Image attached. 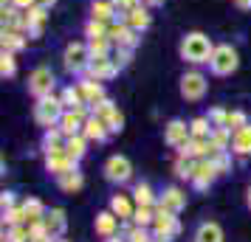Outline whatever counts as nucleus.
Returning a JSON list of instances; mask_svg holds the SVG:
<instances>
[{"mask_svg": "<svg viewBox=\"0 0 251 242\" xmlns=\"http://www.w3.org/2000/svg\"><path fill=\"white\" fill-rule=\"evenodd\" d=\"M178 51H181L183 62H189V65H203V62H209L212 54H215V43H212L203 31H189V34L181 40Z\"/></svg>", "mask_w": 251, "mask_h": 242, "instance_id": "nucleus-1", "label": "nucleus"}, {"mask_svg": "<svg viewBox=\"0 0 251 242\" xmlns=\"http://www.w3.org/2000/svg\"><path fill=\"white\" fill-rule=\"evenodd\" d=\"M65 113V104L59 102V96H46V99H37L34 104V121L40 127H59V118Z\"/></svg>", "mask_w": 251, "mask_h": 242, "instance_id": "nucleus-2", "label": "nucleus"}, {"mask_svg": "<svg viewBox=\"0 0 251 242\" xmlns=\"http://www.w3.org/2000/svg\"><path fill=\"white\" fill-rule=\"evenodd\" d=\"M240 65V54L234 45H228V43H223V45H215V54H212V59H209V70L215 73V76H228V73H234Z\"/></svg>", "mask_w": 251, "mask_h": 242, "instance_id": "nucleus-3", "label": "nucleus"}, {"mask_svg": "<svg viewBox=\"0 0 251 242\" xmlns=\"http://www.w3.org/2000/svg\"><path fill=\"white\" fill-rule=\"evenodd\" d=\"M88 62H91V48L88 43H68L65 51H62V65L68 73L74 76H82L88 70Z\"/></svg>", "mask_w": 251, "mask_h": 242, "instance_id": "nucleus-4", "label": "nucleus"}, {"mask_svg": "<svg viewBox=\"0 0 251 242\" xmlns=\"http://www.w3.org/2000/svg\"><path fill=\"white\" fill-rule=\"evenodd\" d=\"M54 88H57V76H54V70H51V68L37 65V68L28 73V93H31L34 99L54 96Z\"/></svg>", "mask_w": 251, "mask_h": 242, "instance_id": "nucleus-5", "label": "nucleus"}, {"mask_svg": "<svg viewBox=\"0 0 251 242\" xmlns=\"http://www.w3.org/2000/svg\"><path fill=\"white\" fill-rule=\"evenodd\" d=\"M152 234L161 237V240H175L181 234V222H178V214L175 211H167V208L155 206V220H152Z\"/></svg>", "mask_w": 251, "mask_h": 242, "instance_id": "nucleus-6", "label": "nucleus"}, {"mask_svg": "<svg viewBox=\"0 0 251 242\" xmlns=\"http://www.w3.org/2000/svg\"><path fill=\"white\" fill-rule=\"evenodd\" d=\"M206 88H209V82L201 70H186L181 76V96L186 102H201L206 96Z\"/></svg>", "mask_w": 251, "mask_h": 242, "instance_id": "nucleus-7", "label": "nucleus"}, {"mask_svg": "<svg viewBox=\"0 0 251 242\" xmlns=\"http://www.w3.org/2000/svg\"><path fill=\"white\" fill-rule=\"evenodd\" d=\"M164 141L170 144L172 150L183 152L186 147H189V141H192V130H189V124H186V121H181V118H172L170 124L164 127Z\"/></svg>", "mask_w": 251, "mask_h": 242, "instance_id": "nucleus-8", "label": "nucleus"}, {"mask_svg": "<svg viewBox=\"0 0 251 242\" xmlns=\"http://www.w3.org/2000/svg\"><path fill=\"white\" fill-rule=\"evenodd\" d=\"M104 177L110 183H127L133 177V163H130V158H125V155H110L104 161Z\"/></svg>", "mask_w": 251, "mask_h": 242, "instance_id": "nucleus-9", "label": "nucleus"}, {"mask_svg": "<svg viewBox=\"0 0 251 242\" xmlns=\"http://www.w3.org/2000/svg\"><path fill=\"white\" fill-rule=\"evenodd\" d=\"M217 177H220V172H217L215 161H209V158H198L195 172H192V186H195V189H198V192H203V189H209V186L215 183Z\"/></svg>", "mask_w": 251, "mask_h": 242, "instance_id": "nucleus-10", "label": "nucleus"}, {"mask_svg": "<svg viewBox=\"0 0 251 242\" xmlns=\"http://www.w3.org/2000/svg\"><path fill=\"white\" fill-rule=\"evenodd\" d=\"M107 37L113 40V45H122V48H136L141 34H138L136 28H130L125 20H113L110 28H107Z\"/></svg>", "mask_w": 251, "mask_h": 242, "instance_id": "nucleus-11", "label": "nucleus"}, {"mask_svg": "<svg viewBox=\"0 0 251 242\" xmlns=\"http://www.w3.org/2000/svg\"><path fill=\"white\" fill-rule=\"evenodd\" d=\"M76 163H79V161H74L65 147L46 152V169L51 175H57V177H59V175H65V172H71V169H76Z\"/></svg>", "mask_w": 251, "mask_h": 242, "instance_id": "nucleus-12", "label": "nucleus"}, {"mask_svg": "<svg viewBox=\"0 0 251 242\" xmlns=\"http://www.w3.org/2000/svg\"><path fill=\"white\" fill-rule=\"evenodd\" d=\"M119 73V68L113 65V57L107 54V57H91V62H88V70H85V76H91V79H110V76H116Z\"/></svg>", "mask_w": 251, "mask_h": 242, "instance_id": "nucleus-13", "label": "nucleus"}, {"mask_svg": "<svg viewBox=\"0 0 251 242\" xmlns=\"http://www.w3.org/2000/svg\"><path fill=\"white\" fill-rule=\"evenodd\" d=\"M76 88H79V93H82V102L85 104H96V102H102V99H107L104 96V85L99 79H91V76H85L82 73V79L76 82Z\"/></svg>", "mask_w": 251, "mask_h": 242, "instance_id": "nucleus-14", "label": "nucleus"}, {"mask_svg": "<svg viewBox=\"0 0 251 242\" xmlns=\"http://www.w3.org/2000/svg\"><path fill=\"white\" fill-rule=\"evenodd\" d=\"M46 23H48V9H43V6L28 9L25 12V34H28V40H40Z\"/></svg>", "mask_w": 251, "mask_h": 242, "instance_id": "nucleus-15", "label": "nucleus"}, {"mask_svg": "<svg viewBox=\"0 0 251 242\" xmlns=\"http://www.w3.org/2000/svg\"><path fill=\"white\" fill-rule=\"evenodd\" d=\"M155 206H161V208H167V211H183L186 208V192H181L178 186H167L164 192H161V197H158V203Z\"/></svg>", "mask_w": 251, "mask_h": 242, "instance_id": "nucleus-16", "label": "nucleus"}, {"mask_svg": "<svg viewBox=\"0 0 251 242\" xmlns=\"http://www.w3.org/2000/svg\"><path fill=\"white\" fill-rule=\"evenodd\" d=\"M122 20H125L130 28H136L138 34H141V31H147V28H150V23H152V14H150V6H147V3H138L136 9H130V12L122 17Z\"/></svg>", "mask_w": 251, "mask_h": 242, "instance_id": "nucleus-17", "label": "nucleus"}, {"mask_svg": "<svg viewBox=\"0 0 251 242\" xmlns=\"http://www.w3.org/2000/svg\"><path fill=\"white\" fill-rule=\"evenodd\" d=\"M43 225H46V231L54 237V240H59L62 234H65V228H68V220H65V211L62 208H51V211H46V217H43Z\"/></svg>", "mask_w": 251, "mask_h": 242, "instance_id": "nucleus-18", "label": "nucleus"}, {"mask_svg": "<svg viewBox=\"0 0 251 242\" xmlns=\"http://www.w3.org/2000/svg\"><path fill=\"white\" fill-rule=\"evenodd\" d=\"M25 43H28V34H25V31H17V28H3V34H0L3 51H12V54L23 51Z\"/></svg>", "mask_w": 251, "mask_h": 242, "instance_id": "nucleus-19", "label": "nucleus"}, {"mask_svg": "<svg viewBox=\"0 0 251 242\" xmlns=\"http://www.w3.org/2000/svg\"><path fill=\"white\" fill-rule=\"evenodd\" d=\"M85 138L88 141H96V144H102V141H107V135H110V130H107V124H104L102 118H96V115H88V121H85Z\"/></svg>", "mask_w": 251, "mask_h": 242, "instance_id": "nucleus-20", "label": "nucleus"}, {"mask_svg": "<svg viewBox=\"0 0 251 242\" xmlns=\"http://www.w3.org/2000/svg\"><path fill=\"white\" fill-rule=\"evenodd\" d=\"M96 234L104 237V240H110V237L119 234V217L113 211H99L96 214Z\"/></svg>", "mask_w": 251, "mask_h": 242, "instance_id": "nucleus-21", "label": "nucleus"}, {"mask_svg": "<svg viewBox=\"0 0 251 242\" xmlns=\"http://www.w3.org/2000/svg\"><path fill=\"white\" fill-rule=\"evenodd\" d=\"M231 152L234 155H251V124L231 132Z\"/></svg>", "mask_w": 251, "mask_h": 242, "instance_id": "nucleus-22", "label": "nucleus"}, {"mask_svg": "<svg viewBox=\"0 0 251 242\" xmlns=\"http://www.w3.org/2000/svg\"><path fill=\"white\" fill-rule=\"evenodd\" d=\"M91 17L93 20H102V23L119 20V14H116V9H113V0H93L91 3Z\"/></svg>", "mask_w": 251, "mask_h": 242, "instance_id": "nucleus-23", "label": "nucleus"}, {"mask_svg": "<svg viewBox=\"0 0 251 242\" xmlns=\"http://www.w3.org/2000/svg\"><path fill=\"white\" fill-rule=\"evenodd\" d=\"M195 163H198V158H192L189 152H178V158H175V163H172V169H175V175H178L181 180H192Z\"/></svg>", "mask_w": 251, "mask_h": 242, "instance_id": "nucleus-24", "label": "nucleus"}, {"mask_svg": "<svg viewBox=\"0 0 251 242\" xmlns=\"http://www.w3.org/2000/svg\"><path fill=\"white\" fill-rule=\"evenodd\" d=\"M195 242H223V228L217 222H201L195 231Z\"/></svg>", "mask_w": 251, "mask_h": 242, "instance_id": "nucleus-25", "label": "nucleus"}, {"mask_svg": "<svg viewBox=\"0 0 251 242\" xmlns=\"http://www.w3.org/2000/svg\"><path fill=\"white\" fill-rule=\"evenodd\" d=\"M110 211H113L119 220H133V214H136L133 200H130L127 195H113V200H110Z\"/></svg>", "mask_w": 251, "mask_h": 242, "instance_id": "nucleus-26", "label": "nucleus"}, {"mask_svg": "<svg viewBox=\"0 0 251 242\" xmlns=\"http://www.w3.org/2000/svg\"><path fill=\"white\" fill-rule=\"evenodd\" d=\"M82 183H85V177H82L79 169H71V172H65V175H59V177H57V186L62 189V192H68V195L79 192Z\"/></svg>", "mask_w": 251, "mask_h": 242, "instance_id": "nucleus-27", "label": "nucleus"}, {"mask_svg": "<svg viewBox=\"0 0 251 242\" xmlns=\"http://www.w3.org/2000/svg\"><path fill=\"white\" fill-rule=\"evenodd\" d=\"M65 150L74 161H82L85 158V152H88V138H85V132H76V135H68L65 138Z\"/></svg>", "mask_w": 251, "mask_h": 242, "instance_id": "nucleus-28", "label": "nucleus"}, {"mask_svg": "<svg viewBox=\"0 0 251 242\" xmlns=\"http://www.w3.org/2000/svg\"><path fill=\"white\" fill-rule=\"evenodd\" d=\"M133 200H136V206H155V203H158V197H155V192H152L150 183L133 186Z\"/></svg>", "mask_w": 251, "mask_h": 242, "instance_id": "nucleus-29", "label": "nucleus"}, {"mask_svg": "<svg viewBox=\"0 0 251 242\" xmlns=\"http://www.w3.org/2000/svg\"><path fill=\"white\" fill-rule=\"evenodd\" d=\"M65 132L59 127H48L46 130V135H43V150L46 152H51V150H59V147H65Z\"/></svg>", "mask_w": 251, "mask_h": 242, "instance_id": "nucleus-30", "label": "nucleus"}, {"mask_svg": "<svg viewBox=\"0 0 251 242\" xmlns=\"http://www.w3.org/2000/svg\"><path fill=\"white\" fill-rule=\"evenodd\" d=\"M88 48H91V57H107L110 48H116V45H113L110 37H91L88 40Z\"/></svg>", "mask_w": 251, "mask_h": 242, "instance_id": "nucleus-31", "label": "nucleus"}, {"mask_svg": "<svg viewBox=\"0 0 251 242\" xmlns=\"http://www.w3.org/2000/svg\"><path fill=\"white\" fill-rule=\"evenodd\" d=\"M23 211H25V217H28V222H40V220L46 217V206H43V200H37V197H28V200H25Z\"/></svg>", "mask_w": 251, "mask_h": 242, "instance_id": "nucleus-32", "label": "nucleus"}, {"mask_svg": "<svg viewBox=\"0 0 251 242\" xmlns=\"http://www.w3.org/2000/svg\"><path fill=\"white\" fill-rule=\"evenodd\" d=\"M3 242H31V228H28V222H25V225H9Z\"/></svg>", "mask_w": 251, "mask_h": 242, "instance_id": "nucleus-33", "label": "nucleus"}, {"mask_svg": "<svg viewBox=\"0 0 251 242\" xmlns=\"http://www.w3.org/2000/svg\"><path fill=\"white\" fill-rule=\"evenodd\" d=\"M59 102L65 104V110H74V107L85 104V102H82V93H79V88H76V85H71V88H65V90L59 93Z\"/></svg>", "mask_w": 251, "mask_h": 242, "instance_id": "nucleus-34", "label": "nucleus"}, {"mask_svg": "<svg viewBox=\"0 0 251 242\" xmlns=\"http://www.w3.org/2000/svg\"><path fill=\"white\" fill-rule=\"evenodd\" d=\"M189 130H192V138H209V135H212V124H209L206 115L192 118V121H189Z\"/></svg>", "mask_w": 251, "mask_h": 242, "instance_id": "nucleus-35", "label": "nucleus"}, {"mask_svg": "<svg viewBox=\"0 0 251 242\" xmlns=\"http://www.w3.org/2000/svg\"><path fill=\"white\" fill-rule=\"evenodd\" d=\"M152 220H155V206H136V214H133V222H136V225L150 228Z\"/></svg>", "mask_w": 251, "mask_h": 242, "instance_id": "nucleus-36", "label": "nucleus"}, {"mask_svg": "<svg viewBox=\"0 0 251 242\" xmlns=\"http://www.w3.org/2000/svg\"><path fill=\"white\" fill-rule=\"evenodd\" d=\"M14 70H17V59H14V54L12 51H0V76L9 79V76H14Z\"/></svg>", "mask_w": 251, "mask_h": 242, "instance_id": "nucleus-37", "label": "nucleus"}, {"mask_svg": "<svg viewBox=\"0 0 251 242\" xmlns=\"http://www.w3.org/2000/svg\"><path fill=\"white\" fill-rule=\"evenodd\" d=\"M110 57H113V65H116V68H119V70H125L127 65L133 62V48H122V45H116Z\"/></svg>", "mask_w": 251, "mask_h": 242, "instance_id": "nucleus-38", "label": "nucleus"}, {"mask_svg": "<svg viewBox=\"0 0 251 242\" xmlns=\"http://www.w3.org/2000/svg\"><path fill=\"white\" fill-rule=\"evenodd\" d=\"M107 28H110V23H102V20H88L85 23V37L91 40V37H107Z\"/></svg>", "mask_w": 251, "mask_h": 242, "instance_id": "nucleus-39", "label": "nucleus"}, {"mask_svg": "<svg viewBox=\"0 0 251 242\" xmlns=\"http://www.w3.org/2000/svg\"><path fill=\"white\" fill-rule=\"evenodd\" d=\"M3 222L6 225H25L28 222V217H25V211H23V206L20 208H9V211H3Z\"/></svg>", "mask_w": 251, "mask_h": 242, "instance_id": "nucleus-40", "label": "nucleus"}, {"mask_svg": "<svg viewBox=\"0 0 251 242\" xmlns=\"http://www.w3.org/2000/svg\"><path fill=\"white\" fill-rule=\"evenodd\" d=\"M209 161H215V166H217V172L220 175L231 172V155H228V150H217Z\"/></svg>", "mask_w": 251, "mask_h": 242, "instance_id": "nucleus-41", "label": "nucleus"}, {"mask_svg": "<svg viewBox=\"0 0 251 242\" xmlns=\"http://www.w3.org/2000/svg\"><path fill=\"white\" fill-rule=\"evenodd\" d=\"M206 118H209L212 130H215V127H228V110H223V107H212Z\"/></svg>", "mask_w": 251, "mask_h": 242, "instance_id": "nucleus-42", "label": "nucleus"}, {"mask_svg": "<svg viewBox=\"0 0 251 242\" xmlns=\"http://www.w3.org/2000/svg\"><path fill=\"white\" fill-rule=\"evenodd\" d=\"M246 124H251V121L243 110H228V130H231V132L240 130V127H246Z\"/></svg>", "mask_w": 251, "mask_h": 242, "instance_id": "nucleus-43", "label": "nucleus"}, {"mask_svg": "<svg viewBox=\"0 0 251 242\" xmlns=\"http://www.w3.org/2000/svg\"><path fill=\"white\" fill-rule=\"evenodd\" d=\"M136 6H138V0H113V9H116V14H119V20H122L130 9H136Z\"/></svg>", "mask_w": 251, "mask_h": 242, "instance_id": "nucleus-44", "label": "nucleus"}, {"mask_svg": "<svg viewBox=\"0 0 251 242\" xmlns=\"http://www.w3.org/2000/svg\"><path fill=\"white\" fill-rule=\"evenodd\" d=\"M0 206H3V211H9L14 206V192H3L0 195Z\"/></svg>", "mask_w": 251, "mask_h": 242, "instance_id": "nucleus-45", "label": "nucleus"}, {"mask_svg": "<svg viewBox=\"0 0 251 242\" xmlns=\"http://www.w3.org/2000/svg\"><path fill=\"white\" fill-rule=\"evenodd\" d=\"M12 6L14 9H20V12H28V9H34L37 6V0H12Z\"/></svg>", "mask_w": 251, "mask_h": 242, "instance_id": "nucleus-46", "label": "nucleus"}, {"mask_svg": "<svg viewBox=\"0 0 251 242\" xmlns=\"http://www.w3.org/2000/svg\"><path fill=\"white\" fill-rule=\"evenodd\" d=\"M234 6H237V9H246V12H249V9H251V0H234Z\"/></svg>", "mask_w": 251, "mask_h": 242, "instance_id": "nucleus-47", "label": "nucleus"}, {"mask_svg": "<svg viewBox=\"0 0 251 242\" xmlns=\"http://www.w3.org/2000/svg\"><path fill=\"white\" fill-rule=\"evenodd\" d=\"M54 3H57V0H37V6H43V9H51Z\"/></svg>", "mask_w": 251, "mask_h": 242, "instance_id": "nucleus-48", "label": "nucleus"}, {"mask_svg": "<svg viewBox=\"0 0 251 242\" xmlns=\"http://www.w3.org/2000/svg\"><path fill=\"white\" fill-rule=\"evenodd\" d=\"M144 3H147L150 9H152V6H161V3H164V0H144Z\"/></svg>", "mask_w": 251, "mask_h": 242, "instance_id": "nucleus-49", "label": "nucleus"}, {"mask_svg": "<svg viewBox=\"0 0 251 242\" xmlns=\"http://www.w3.org/2000/svg\"><path fill=\"white\" fill-rule=\"evenodd\" d=\"M152 242H170V240H161V237H152Z\"/></svg>", "mask_w": 251, "mask_h": 242, "instance_id": "nucleus-50", "label": "nucleus"}, {"mask_svg": "<svg viewBox=\"0 0 251 242\" xmlns=\"http://www.w3.org/2000/svg\"><path fill=\"white\" fill-rule=\"evenodd\" d=\"M104 242H125V240H116V237H110V240H104Z\"/></svg>", "mask_w": 251, "mask_h": 242, "instance_id": "nucleus-51", "label": "nucleus"}, {"mask_svg": "<svg viewBox=\"0 0 251 242\" xmlns=\"http://www.w3.org/2000/svg\"><path fill=\"white\" fill-rule=\"evenodd\" d=\"M249 206H251V186H249Z\"/></svg>", "mask_w": 251, "mask_h": 242, "instance_id": "nucleus-52", "label": "nucleus"}, {"mask_svg": "<svg viewBox=\"0 0 251 242\" xmlns=\"http://www.w3.org/2000/svg\"><path fill=\"white\" fill-rule=\"evenodd\" d=\"M150 242H152V240H150Z\"/></svg>", "mask_w": 251, "mask_h": 242, "instance_id": "nucleus-53", "label": "nucleus"}]
</instances>
